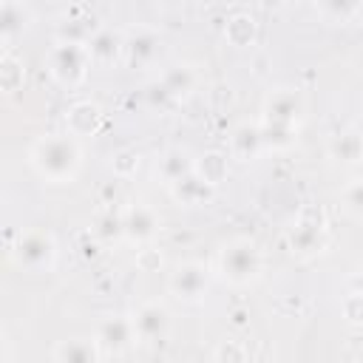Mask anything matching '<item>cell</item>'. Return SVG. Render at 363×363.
Masks as SVG:
<instances>
[{"mask_svg":"<svg viewBox=\"0 0 363 363\" xmlns=\"http://www.w3.org/2000/svg\"><path fill=\"white\" fill-rule=\"evenodd\" d=\"M122 230H125V235H128L130 241H147V238L156 235L159 218H156V213H153L150 207L133 204V207H128L125 216H122Z\"/></svg>","mask_w":363,"mask_h":363,"instance_id":"9c48e42d","label":"cell"},{"mask_svg":"<svg viewBox=\"0 0 363 363\" xmlns=\"http://www.w3.org/2000/svg\"><path fill=\"white\" fill-rule=\"evenodd\" d=\"M170 190H173V199H176L179 204L193 207V204H204V201L210 199L213 184H207V182L193 170V173L182 176L179 182H173V184H170Z\"/></svg>","mask_w":363,"mask_h":363,"instance_id":"7c38bea8","label":"cell"},{"mask_svg":"<svg viewBox=\"0 0 363 363\" xmlns=\"http://www.w3.org/2000/svg\"><path fill=\"white\" fill-rule=\"evenodd\" d=\"M323 244V221L320 218H301L289 230V247L295 252H315Z\"/></svg>","mask_w":363,"mask_h":363,"instance_id":"4fadbf2b","label":"cell"},{"mask_svg":"<svg viewBox=\"0 0 363 363\" xmlns=\"http://www.w3.org/2000/svg\"><path fill=\"white\" fill-rule=\"evenodd\" d=\"M360 179H363V162H360Z\"/></svg>","mask_w":363,"mask_h":363,"instance_id":"836d02e7","label":"cell"},{"mask_svg":"<svg viewBox=\"0 0 363 363\" xmlns=\"http://www.w3.org/2000/svg\"><path fill=\"white\" fill-rule=\"evenodd\" d=\"M233 153L238 156V159H252L255 153H258V147L264 145L261 142V128H255V125H238L235 130H233Z\"/></svg>","mask_w":363,"mask_h":363,"instance_id":"ffe728a7","label":"cell"},{"mask_svg":"<svg viewBox=\"0 0 363 363\" xmlns=\"http://www.w3.org/2000/svg\"><path fill=\"white\" fill-rule=\"evenodd\" d=\"M31 164L48 182H68L77 173V167H79V145L68 133L65 136L48 133V136L34 142Z\"/></svg>","mask_w":363,"mask_h":363,"instance_id":"6da1fadb","label":"cell"},{"mask_svg":"<svg viewBox=\"0 0 363 363\" xmlns=\"http://www.w3.org/2000/svg\"><path fill=\"white\" fill-rule=\"evenodd\" d=\"M170 289L184 298V301H196L204 295L207 289V269L196 261H187V264H179L170 275Z\"/></svg>","mask_w":363,"mask_h":363,"instance_id":"5b68a950","label":"cell"},{"mask_svg":"<svg viewBox=\"0 0 363 363\" xmlns=\"http://www.w3.org/2000/svg\"><path fill=\"white\" fill-rule=\"evenodd\" d=\"M54 363H99V346L88 337L62 340L54 349Z\"/></svg>","mask_w":363,"mask_h":363,"instance_id":"5bb4252c","label":"cell"},{"mask_svg":"<svg viewBox=\"0 0 363 363\" xmlns=\"http://www.w3.org/2000/svg\"><path fill=\"white\" fill-rule=\"evenodd\" d=\"M130 323H133V332H136L139 340H156V337H162L167 332L170 315H167V309L162 303H145V306L136 309Z\"/></svg>","mask_w":363,"mask_h":363,"instance_id":"52a82bcc","label":"cell"},{"mask_svg":"<svg viewBox=\"0 0 363 363\" xmlns=\"http://www.w3.org/2000/svg\"><path fill=\"white\" fill-rule=\"evenodd\" d=\"M65 122H68L71 136L94 133V130H96V125H99V108H96V105H91V102H77V105H71V108H68Z\"/></svg>","mask_w":363,"mask_h":363,"instance_id":"2e32d148","label":"cell"},{"mask_svg":"<svg viewBox=\"0 0 363 363\" xmlns=\"http://www.w3.org/2000/svg\"><path fill=\"white\" fill-rule=\"evenodd\" d=\"M125 54L130 65H147L159 57V37L147 28H136L128 40H125Z\"/></svg>","mask_w":363,"mask_h":363,"instance_id":"30bf717a","label":"cell"},{"mask_svg":"<svg viewBox=\"0 0 363 363\" xmlns=\"http://www.w3.org/2000/svg\"><path fill=\"white\" fill-rule=\"evenodd\" d=\"M0 85H3L6 94L17 91V88L23 85V65H20L11 54H6V57L0 60Z\"/></svg>","mask_w":363,"mask_h":363,"instance_id":"d4e9b609","label":"cell"},{"mask_svg":"<svg viewBox=\"0 0 363 363\" xmlns=\"http://www.w3.org/2000/svg\"><path fill=\"white\" fill-rule=\"evenodd\" d=\"M88 48L85 45H71V43H57L48 51V71L60 85H77L85 71H88Z\"/></svg>","mask_w":363,"mask_h":363,"instance_id":"3957f363","label":"cell"},{"mask_svg":"<svg viewBox=\"0 0 363 363\" xmlns=\"http://www.w3.org/2000/svg\"><path fill=\"white\" fill-rule=\"evenodd\" d=\"M320 9H323V11H335V14H340V17H352V14H354V3H323Z\"/></svg>","mask_w":363,"mask_h":363,"instance_id":"4dcf8cb0","label":"cell"},{"mask_svg":"<svg viewBox=\"0 0 363 363\" xmlns=\"http://www.w3.org/2000/svg\"><path fill=\"white\" fill-rule=\"evenodd\" d=\"M216 363H247V352H244L241 343L224 340V343L216 349Z\"/></svg>","mask_w":363,"mask_h":363,"instance_id":"484cf974","label":"cell"},{"mask_svg":"<svg viewBox=\"0 0 363 363\" xmlns=\"http://www.w3.org/2000/svg\"><path fill=\"white\" fill-rule=\"evenodd\" d=\"M133 167H136V156H133L130 150H122V153L113 156V170H116L119 176H128Z\"/></svg>","mask_w":363,"mask_h":363,"instance_id":"f1b7e54d","label":"cell"},{"mask_svg":"<svg viewBox=\"0 0 363 363\" xmlns=\"http://www.w3.org/2000/svg\"><path fill=\"white\" fill-rule=\"evenodd\" d=\"M298 111H301V99H298V94L289 91V88H281V91H272V96L267 99V105H264V122L295 125Z\"/></svg>","mask_w":363,"mask_h":363,"instance_id":"ba28073f","label":"cell"},{"mask_svg":"<svg viewBox=\"0 0 363 363\" xmlns=\"http://www.w3.org/2000/svg\"><path fill=\"white\" fill-rule=\"evenodd\" d=\"M354 295H363V275L354 278Z\"/></svg>","mask_w":363,"mask_h":363,"instance_id":"1f68e13d","label":"cell"},{"mask_svg":"<svg viewBox=\"0 0 363 363\" xmlns=\"http://www.w3.org/2000/svg\"><path fill=\"white\" fill-rule=\"evenodd\" d=\"M329 153H332V159H337L343 164H354V162L360 164L363 162V133L360 130L337 133L332 139V145H329Z\"/></svg>","mask_w":363,"mask_h":363,"instance_id":"9a60e30c","label":"cell"},{"mask_svg":"<svg viewBox=\"0 0 363 363\" xmlns=\"http://www.w3.org/2000/svg\"><path fill=\"white\" fill-rule=\"evenodd\" d=\"M147 96H150V105H164V102L170 99V94L164 91L162 82H153V85L147 88Z\"/></svg>","mask_w":363,"mask_h":363,"instance_id":"f546056e","label":"cell"},{"mask_svg":"<svg viewBox=\"0 0 363 363\" xmlns=\"http://www.w3.org/2000/svg\"><path fill=\"white\" fill-rule=\"evenodd\" d=\"M352 17H357L360 23H363V3H354V14Z\"/></svg>","mask_w":363,"mask_h":363,"instance_id":"d6a6232c","label":"cell"},{"mask_svg":"<svg viewBox=\"0 0 363 363\" xmlns=\"http://www.w3.org/2000/svg\"><path fill=\"white\" fill-rule=\"evenodd\" d=\"M193 170L207 182V184H218L224 176H227V159H224V153H218V150H210V153H204L196 164H193Z\"/></svg>","mask_w":363,"mask_h":363,"instance_id":"44dd1931","label":"cell"},{"mask_svg":"<svg viewBox=\"0 0 363 363\" xmlns=\"http://www.w3.org/2000/svg\"><path fill=\"white\" fill-rule=\"evenodd\" d=\"M85 48L94 62H113L119 57V51H125V40L113 28H96Z\"/></svg>","mask_w":363,"mask_h":363,"instance_id":"8fae6325","label":"cell"},{"mask_svg":"<svg viewBox=\"0 0 363 363\" xmlns=\"http://www.w3.org/2000/svg\"><path fill=\"white\" fill-rule=\"evenodd\" d=\"M94 31H96L94 20H88V17H65L57 26V40L60 43H71V45H88Z\"/></svg>","mask_w":363,"mask_h":363,"instance_id":"ac0fdd59","label":"cell"},{"mask_svg":"<svg viewBox=\"0 0 363 363\" xmlns=\"http://www.w3.org/2000/svg\"><path fill=\"white\" fill-rule=\"evenodd\" d=\"M343 204H346L349 213L363 216V179H360V182H352V184L343 190Z\"/></svg>","mask_w":363,"mask_h":363,"instance_id":"4316f807","label":"cell"},{"mask_svg":"<svg viewBox=\"0 0 363 363\" xmlns=\"http://www.w3.org/2000/svg\"><path fill=\"white\" fill-rule=\"evenodd\" d=\"M159 173H162V179H167V182L173 184V182H179L182 176L193 173V164H190L187 153H182V150H167V153L159 159Z\"/></svg>","mask_w":363,"mask_h":363,"instance_id":"7402d4cb","label":"cell"},{"mask_svg":"<svg viewBox=\"0 0 363 363\" xmlns=\"http://www.w3.org/2000/svg\"><path fill=\"white\" fill-rule=\"evenodd\" d=\"M133 337H136V332H133V323H130L128 318H122V315H108V318L99 320L96 343H99L102 349H108V352H113V354H116V352H125Z\"/></svg>","mask_w":363,"mask_h":363,"instance_id":"8992f818","label":"cell"},{"mask_svg":"<svg viewBox=\"0 0 363 363\" xmlns=\"http://www.w3.org/2000/svg\"><path fill=\"white\" fill-rule=\"evenodd\" d=\"M227 40L233 45H250L252 37H255V20L250 14H233L227 20V28H224Z\"/></svg>","mask_w":363,"mask_h":363,"instance_id":"603a6c76","label":"cell"},{"mask_svg":"<svg viewBox=\"0 0 363 363\" xmlns=\"http://www.w3.org/2000/svg\"><path fill=\"white\" fill-rule=\"evenodd\" d=\"M221 272L227 281L233 284H247L258 275L261 269V250L255 241L250 238H233L224 250H221Z\"/></svg>","mask_w":363,"mask_h":363,"instance_id":"7a4b0ae2","label":"cell"},{"mask_svg":"<svg viewBox=\"0 0 363 363\" xmlns=\"http://www.w3.org/2000/svg\"><path fill=\"white\" fill-rule=\"evenodd\" d=\"M261 142L267 147H289L295 142V125H275V122H264L261 125Z\"/></svg>","mask_w":363,"mask_h":363,"instance_id":"cb8c5ba5","label":"cell"},{"mask_svg":"<svg viewBox=\"0 0 363 363\" xmlns=\"http://www.w3.org/2000/svg\"><path fill=\"white\" fill-rule=\"evenodd\" d=\"M28 20H31V9L26 3H17V0L0 3V34H3V40L23 31Z\"/></svg>","mask_w":363,"mask_h":363,"instance_id":"e0dca14e","label":"cell"},{"mask_svg":"<svg viewBox=\"0 0 363 363\" xmlns=\"http://www.w3.org/2000/svg\"><path fill=\"white\" fill-rule=\"evenodd\" d=\"M96 233H99L102 238H116V235H125V230H122V216H113V213L102 216V218L96 221Z\"/></svg>","mask_w":363,"mask_h":363,"instance_id":"83f0119b","label":"cell"},{"mask_svg":"<svg viewBox=\"0 0 363 363\" xmlns=\"http://www.w3.org/2000/svg\"><path fill=\"white\" fill-rule=\"evenodd\" d=\"M54 252H57L54 238L45 230H28V233H23L20 241H17V247H14L17 264L26 267V269H31V272L48 269L51 261H54Z\"/></svg>","mask_w":363,"mask_h":363,"instance_id":"277c9868","label":"cell"},{"mask_svg":"<svg viewBox=\"0 0 363 363\" xmlns=\"http://www.w3.org/2000/svg\"><path fill=\"white\" fill-rule=\"evenodd\" d=\"M159 82L164 85V91H167L170 99H173V96H184V94L193 91L196 74H193V68H187V65H170V68H164V74H162Z\"/></svg>","mask_w":363,"mask_h":363,"instance_id":"d6986e66","label":"cell"},{"mask_svg":"<svg viewBox=\"0 0 363 363\" xmlns=\"http://www.w3.org/2000/svg\"><path fill=\"white\" fill-rule=\"evenodd\" d=\"M360 133H363V122H360Z\"/></svg>","mask_w":363,"mask_h":363,"instance_id":"e575fe53","label":"cell"}]
</instances>
